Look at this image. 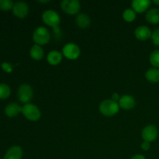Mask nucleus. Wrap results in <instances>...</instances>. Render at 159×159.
I'll use <instances>...</instances> for the list:
<instances>
[{"label": "nucleus", "mask_w": 159, "mask_h": 159, "mask_svg": "<svg viewBox=\"0 0 159 159\" xmlns=\"http://www.w3.org/2000/svg\"><path fill=\"white\" fill-rule=\"evenodd\" d=\"M120 106L118 102L112 99H105L99 105V111L106 116H113L119 112Z\"/></svg>", "instance_id": "1"}, {"label": "nucleus", "mask_w": 159, "mask_h": 159, "mask_svg": "<svg viewBox=\"0 0 159 159\" xmlns=\"http://www.w3.org/2000/svg\"><path fill=\"white\" fill-rule=\"evenodd\" d=\"M50 39H51V34L46 27L40 26L34 31L33 40L35 44L40 45V46L45 45L50 41Z\"/></svg>", "instance_id": "2"}, {"label": "nucleus", "mask_w": 159, "mask_h": 159, "mask_svg": "<svg viewBox=\"0 0 159 159\" xmlns=\"http://www.w3.org/2000/svg\"><path fill=\"white\" fill-rule=\"evenodd\" d=\"M42 20L45 24L51 26L53 29L59 27V24L61 23V18L59 14L56 11L52 10V9H48L43 12Z\"/></svg>", "instance_id": "3"}, {"label": "nucleus", "mask_w": 159, "mask_h": 159, "mask_svg": "<svg viewBox=\"0 0 159 159\" xmlns=\"http://www.w3.org/2000/svg\"><path fill=\"white\" fill-rule=\"evenodd\" d=\"M22 113L26 119L30 121L39 120L41 116V112L37 106L30 102L23 106L22 109Z\"/></svg>", "instance_id": "4"}, {"label": "nucleus", "mask_w": 159, "mask_h": 159, "mask_svg": "<svg viewBox=\"0 0 159 159\" xmlns=\"http://www.w3.org/2000/svg\"><path fill=\"white\" fill-rule=\"evenodd\" d=\"M34 91L32 87L28 84H22L20 85L17 91V97L20 101L23 103H29L30 101L32 99Z\"/></svg>", "instance_id": "5"}, {"label": "nucleus", "mask_w": 159, "mask_h": 159, "mask_svg": "<svg viewBox=\"0 0 159 159\" xmlns=\"http://www.w3.org/2000/svg\"><path fill=\"white\" fill-rule=\"evenodd\" d=\"M61 8L68 15H76L80 11L81 5L77 0H64L61 2Z\"/></svg>", "instance_id": "6"}, {"label": "nucleus", "mask_w": 159, "mask_h": 159, "mask_svg": "<svg viewBox=\"0 0 159 159\" xmlns=\"http://www.w3.org/2000/svg\"><path fill=\"white\" fill-rule=\"evenodd\" d=\"M81 50L77 44L74 43H67L62 49V54L69 60H75L80 56Z\"/></svg>", "instance_id": "7"}, {"label": "nucleus", "mask_w": 159, "mask_h": 159, "mask_svg": "<svg viewBox=\"0 0 159 159\" xmlns=\"http://www.w3.org/2000/svg\"><path fill=\"white\" fill-rule=\"evenodd\" d=\"M158 129L154 125L146 126L143 129L142 133H141V136H142V138L144 139V141H148L149 143L155 141L156 138H158Z\"/></svg>", "instance_id": "8"}, {"label": "nucleus", "mask_w": 159, "mask_h": 159, "mask_svg": "<svg viewBox=\"0 0 159 159\" xmlns=\"http://www.w3.org/2000/svg\"><path fill=\"white\" fill-rule=\"evenodd\" d=\"M12 12L19 19H24L29 13V6L25 2H17L14 4Z\"/></svg>", "instance_id": "9"}, {"label": "nucleus", "mask_w": 159, "mask_h": 159, "mask_svg": "<svg viewBox=\"0 0 159 159\" xmlns=\"http://www.w3.org/2000/svg\"><path fill=\"white\" fill-rule=\"evenodd\" d=\"M151 3L150 0H134L131 3L132 9L136 13H143L148 9Z\"/></svg>", "instance_id": "10"}, {"label": "nucleus", "mask_w": 159, "mask_h": 159, "mask_svg": "<svg viewBox=\"0 0 159 159\" xmlns=\"http://www.w3.org/2000/svg\"><path fill=\"white\" fill-rule=\"evenodd\" d=\"M118 104L120 106V108L125 110H129L133 109L136 105V101L135 99L132 96L130 95H124L121 96L120 99Z\"/></svg>", "instance_id": "11"}, {"label": "nucleus", "mask_w": 159, "mask_h": 159, "mask_svg": "<svg viewBox=\"0 0 159 159\" xmlns=\"http://www.w3.org/2000/svg\"><path fill=\"white\" fill-rule=\"evenodd\" d=\"M152 31L147 26H139L134 31V35L138 40L144 41L152 37Z\"/></svg>", "instance_id": "12"}, {"label": "nucleus", "mask_w": 159, "mask_h": 159, "mask_svg": "<svg viewBox=\"0 0 159 159\" xmlns=\"http://www.w3.org/2000/svg\"><path fill=\"white\" fill-rule=\"evenodd\" d=\"M23 157V150L20 146H12L8 149L4 159H22Z\"/></svg>", "instance_id": "13"}, {"label": "nucleus", "mask_w": 159, "mask_h": 159, "mask_svg": "<svg viewBox=\"0 0 159 159\" xmlns=\"http://www.w3.org/2000/svg\"><path fill=\"white\" fill-rule=\"evenodd\" d=\"M22 109L23 107H20L18 103L11 102L8 104L5 108V113L9 117H15L20 113H22Z\"/></svg>", "instance_id": "14"}, {"label": "nucleus", "mask_w": 159, "mask_h": 159, "mask_svg": "<svg viewBox=\"0 0 159 159\" xmlns=\"http://www.w3.org/2000/svg\"><path fill=\"white\" fill-rule=\"evenodd\" d=\"M63 54L57 51H51L47 56V61L51 65H57L61 62Z\"/></svg>", "instance_id": "15"}, {"label": "nucleus", "mask_w": 159, "mask_h": 159, "mask_svg": "<svg viewBox=\"0 0 159 159\" xmlns=\"http://www.w3.org/2000/svg\"><path fill=\"white\" fill-rule=\"evenodd\" d=\"M75 23L79 27L85 29V28L89 27L90 26L91 19L85 13H79L78 14L77 17H76Z\"/></svg>", "instance_id": "16"}, {"label": "nucleus", "mask_w": 159, "mask_h": 159, "mask_svg": "<svg viewBox=\"0 0 159 159\" xmlns=\"http://www.w3.org/2000/svg\"><path fill=\"white\" fill-rule=\"evenodd\" d=\"M145 19L149 23L158 24L159 23V9L153 8L148 11L145 15Z\"/></svg>", "instance_id": "17"}, {"label": "nucleus", "mask_w": 159, "mask_h": 159, "mask_svg": "<svg viewBox=\"0 0 159 159\" xmlns=\"http://www.w3.org/2000/svg\"><path fill=\"white\" fill-rule=\"evenodd\" d=\"M30 55L31 58H33L34 60L40 61L41 59H43V55H44V52H43V50L41 46L37 44H34V46L30 48Z\"/></svg>", "instance_id": "18"}, {"label": "nucleus", "mask_w": 159, "mask_h": 159, "mask_svg": "<svg viewBox=\"0 0 159 159\" xmlns=\"http://www.w3.org/2000/svg\"><path fill=\"white\" fill-rule=\"evenodd\" d=\"M145 78L149 82L158 83L159 82V69L156 68L148 69L145 73Z\"/></svg>", "instance_id": "19"}, {"label": "nucleus", "mask_w": 159, "mask_h": 159, "mask_svg": "<svg viewBox=\"0 0 159 159\" xmlns=\"http://www.w3.org/2000/svg\"><path fill=\"white\" fill-rule=\"evenodd\" d=\"M136 17L137 13L132 9H127L123 12V19L128 23L134 21Z\"/></svg>", "instance_id": "20"}, {"label": "nucleus", "mask_w": 159, "mask_h": 159, "mask_svg": "<svg viewBox=\"0 0 159 159\" xmlns=\"http://www.w3.org/2000/svg\"><path fill=\"white\" fill-rule=\"evenodd\" d=\"M11 94L10 87L5 83L0 84V99H7Z\"/></svg>", "instance_id": "21"}, {"label": "nucleus", "mask_w": 159, "mask_h": 159, "mask_svg": "<svg viewBox=\"0 0 159 159\" xmlns=\"http://www.w3.org/2000/svg\"><path fill=\"white\" fill-rule=\"evenodd\" d=\"M149 60L154 68H159V50H155L151 54Z\"/></svg>", "instance_id": "22"}, {"label": "nucleus", "mask_w": 159, "mask_h": 159, "mask_svg": "<svg viewBox=\"0 0 159 159\" xmlns=\"http://www.w3.org/2000/svg\"><path fill=\"white\" fill-rule=\"evenodd\" d=\"M14 6L13 2L11 0H0V9L8 11L12 9Z\"/></svg>", "instance_id": "23"}, {"label": "nucleus", "mask_w": 159, "mask_h": 159, "mask_svg": "<svg viewBox=\"0 0 159 159\" xmlns=\"http://www.w3.org/2000/svg\"><path fill=\"white\" fill-rule=\"evenodd\" d=\"M152 42L156 46H159V28L156 29L152 34Z\"/></svg>", "instance_id": "24"}, {"label": "nucleus", "mask_w": 159, "mask_h": 159, "mask_svg": "<svg viewBox=\"0 0 159 159\" xmlns=\"http://www.w3.org/2000/svg\"><path fill=\"white\" fill-rule=\"evenodd\" d=\"M3 71H5L6 72H12V65L10 63H8V62H3L1 65Z\"/></svg>", "instance_id": "25"}, {"label": "nucleus", "mask_w": 159, "mask_h": 159, "mask_svg": "<svg viewBox=\"0 0 159 159\" xmlns=\"http://www.w3.org/2000/svg\"><path fill=\"white\" fill-rule=\"evenodd\" d=\"M141 147L144 151H148L151 148V144H150V143L148 142V141H143L142 144H141Z\"/></svg>", "instance_id": "26"}, {"label": "nucleus", "mask_w": 159, "mask_h": 159, "mask_svg": "<svg viewBox=\"0 0 159 159\" xmlns=\"http://www.w3.org/2000/svg\"><path fill=\"white\" fill-rule=\"evenodd\" d=\"M120 99V97L119 96V95H118V93H114L113 94V96H112V100L113 101H115V102H119Z\"/></svg>", "instance_id": "27"}, {"label": "nucleus", "mask_w": 159, "mask_h": 159, "mask_svg": "<svg viewBox=\"0 0 159 159\" xmlns=\"http://www.w3.org/2000/svg\"><path fill=\"white\" fill-rule=\"evenodd\" d=\"M130 159H146V158L142 155H136L132 157Z\"/></svg>", "instance_id": "28"}, {"label": "nucleus", "mask_w": 159, "mask_h": 159, "mask_svg": "<svg viewBox=\"0 0 159 159\" xmlns=\"http://www.w3.org/2000/svg\"><path fill=\"white\" fill-rule=\"evenodd\" d=\"M153 3L154 4L157 5V6H159V0H154Z\"/></svg>", "instance_id": "29"}, {"label": "nucleus", "mask_w": 159, "mask_h": 159, "mask_svg": "<svg viewBox=\"0 0 159 159\" xmlns=\"http://www.w3.org/2000/svg\"><path fill=\"white\" fill-rule=\"evenodd\" d=\"M50 1H39V2H41V3H47V2H49Z\"/></svg>", "instance_id": "30"}, {"label": "nucleus", "mask_w": 159, "mask_h": 159, "mask_svg": "<svg viewBox=\"0 0 159 159\" xmlns=\"http://www.w3.org/2000/svg\"><path fill=\"white\" fill-rule=\"evenodd\" d=\"M0 159H4V158H0Z\"/></svg>", "instance_id": "31"}, {"label": "nucleus", "mask_w": 159, "mask_h": 159, "mask_svg": "<svg viewBox=\"0 0 159 159\" xmlns=\"http://www.w3.org/2000/svg\"><path fill=\"white\" fill-rule=\"evenodd\" d=\"M158 69H159V68H158Z\"/></svg>", "instance_id": "32"}]
</instances>
